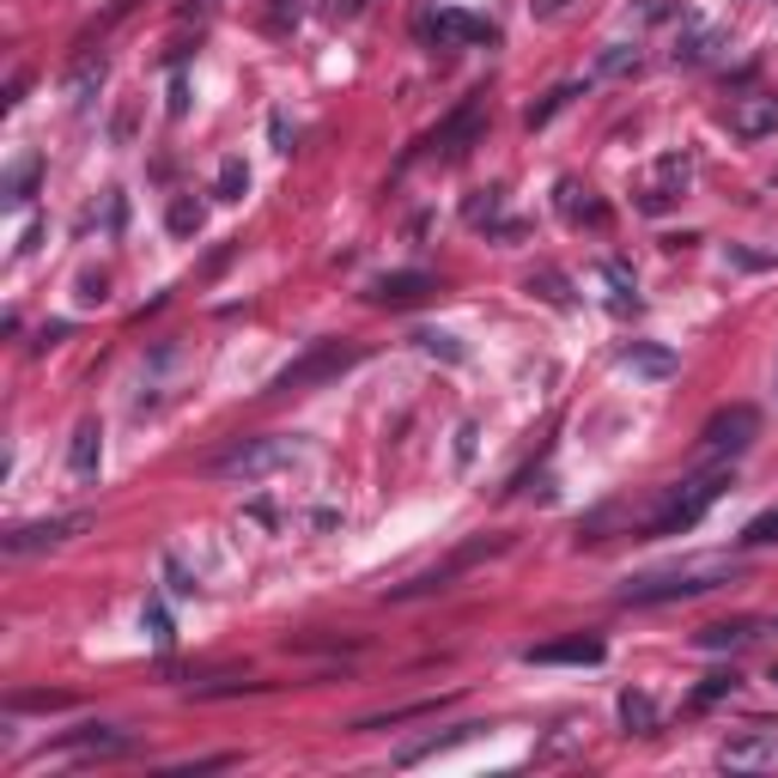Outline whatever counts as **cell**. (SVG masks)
Wrapping results in <instances>:
<instances>
[{
	"mask_svg": "<svg viewBox=\"0 0 778 778\" xmlns=\"http://www.w3.org/2000/svg\"><path fill=\"white\" fill-rule=\"evenodd\" d=\"M742 541H748V548H772V541H778V505H772V511H760L755 523L742 529Z\"/></svg>",
	"mask_w": 778,
	"mask_h": 778,
	"instance_id": "cell-28",
	"label": "cell"
},
{
	"mask_svg": "<svg viewBox=\"0 0 778 778\" xmlns=\"http://www.w3.org/2000/svg\"><path fill=\"white\" fill-rule=\"evenodd\" d=\"M243 189H250L243 159H226V164H219V201H243Z\"/></svg>",
	"mask_w": 778,
	"mask_h": 778,
	"instance_id": "cell-25",
	"label": "cell"
},
{
	"mask_svg": "<svg viewBox=\"0 0 778 778\" xmlns=\"http://www.w3.org/2000/svg\"><path fill=\"white\" fill-rule=\"evenodd\" d=\"M68 329H73V322H49V329H43V341H37V347H61V341H68Z\"/></svg>",
	"mask_w": 778,
	"mask_h": 778,
	"instance_id": "cell-37",
	"label": "cell"
},
{
	"mask_svg": "<svg viewBox=\"0 0 778 778\" xmlns=\"http://www.w3.org/2000/svg\"><path fill=\"white\" fill-rule=\"evenodd\" d=\"M80 305H103V275H86L80 280Z\"/></svg>",
	"mask_w": 778,
	"mask_h": 778,
	"instance_id": "cell-36",
	"label": "cell"
},
{
	"mask_svg": "<svg viewBox=\"0 0 778 778\" xmlns=\"http://www.w3.org/2000/svg\"><path fill=\"white\" fill-rule=\"evenodd\" d=\"M98 86H103V56H86L80 68L68 73V92H73V103H80V110H86V103H92V92H98Z\"/></svg>",
	"mask_w": 778,
	"mask_h": 778,
	"instance_id": "cell-21",
	"label": "cell"
},
{
	"mask_svg": "<svg viewBox=\"0 0 778 778\" xmlns=\"http://www.w3.org/2000/svg\"><path fill=\"white\" fill-rule=\"evenodd\" d=\"M620 724H627V730H657V706L627 687V694H620Z\"/></svg>",
	"mask_w": 778,
	"mask_h": 778,
	"instance_id": "cell-22",
	"label": "cell"
},
{
	"mask_svg": "<svg viewBox=\"0 0 778 778\" xmlns=\"http://www.w3.org/2000/svg\"><path fill=\"white\" fill-rule=\"evenodd\" d=\"M347 366H359V347L322 341V347H310L305 359H292V366L275 378V389H280V396H292V389H310V383H329V378H341Z\"/></svg>",
	"mask_w": 778,
	"mask_h": 778,
	"instance_id": "cell-4",
	"label": "cell"
},
{
	"mask_svg": "<svg viewBox=\"0 0 778 778\" xmlns=\"http://www.w3.org/2000/svg\"><path fill=\"white\" fill-rule=\"evenodd\" d=\"M724 767H772L778 760V736H730V742L718 748Z\"/></svg>",
	"mask_w": 778,
	"mask_h": 778,
	"instance_id": "cell-14",
	"label": "cell"
},
{
	"mask_svg": "<svg viewBox=\"0 0 778 778\" xmlns=\"http://www.w3.org/2000/svg\"><path fill=\"white\" fill-rule=\"evenodd\" d=\"M529 287H541V298H548V305H572V292H566V280L553 275V268H541V275L529 280Z\"/></svg>",
	"mask_w": 778,
	"mask_h": 778,
	"instance_id": "cell-33",
	"label": "cell"
},
{
	"mask_svg": "<svg viewBox=\"0 0 778 778\" xmlns=\"http://www.w3.org/2000/svg\"><path fill=\"white\" fill-rule=\"evenodd\" d=\"M31 183H37V159H24L19 171L7 177V201H12V207H19V201H31Z\"/></svg>",
	"mask_w": 778,
	"mask_h": 778,
	"instance_id": "cell-30",
	"label": "cell"
},
{
	"mask_svg": "<svg viewBox=\"0 0 778 778\" xmlns=\"http://www.w3.org/2000/svg\"><path fill=\"white\" fill-rule=\"evenodd\" d=\"M475 457V426H462V432H457V462H469Z\"/></svg>",
	"mask_w": 778,
	"mask_h": 778,
	"instance_id": "cell-38",
	"label": "cell"
},
{
	"mask_svg": "<svg viewBox=\"0 0 778 778\" xmlns=\"http://www.w3.org/2000/svg\"><path fill=\"white\" fill-rule=\"evenodd\" d=\"M608 657V645L602 639H590V632H572V639H553V645H529L523 651V664H541V669H553V664H602Z\"/></svg>",
	"mask_w": 778,
	"mask_h": 778,
	"instance_id": "cell-9",
	"label": "cell"
},
{
	"mask_svg": "<svg viewBox=\"0 0 778 778\" xmlns=\"http://www.w3.org/2000/svg\"><path fill=\"white\" fill-rule=\"evenodd\" d=\"M572 98H578V86H560V92H553L548 103H536V110H529V128H541V122H548L553 110H566V103H572Z\"/></svg>",
	"mask_w": 778,
	"mask_h": 778,
	"instance_id": "cell-34",
	"label": "cell"
},
{
	"mask_svg": "<svg viewBox=\"0 0 778 778\" xmlns=\"http://www.w3.org/2000/svg\"><path fill=\"white\" fill-rule=\"evenodd\" d=\"M620 366L639 371V378H676V353H669V347H651V341H632L627 353H620Z\"/></svg>",
	"mask_w": 778,
	"mask_h": 778,
	"instance_id": "cell-15",
	"label": "cell"
},
{
	"mask_svg": "<svg viewBox=\"0 0 778 778\" xmlns=\"http://www.w3.org/2000/svg\"><path fill=\"white\" fill-rule=\"evenodd\" d=\"M298 457H305V445H292V438H238L231 450L213 457V475H226V481H268V475L292 469Z\"/></svg>",
	"mask_w": 778,
	"mask_h": 778,
	"instance_id": "cell-2",
	"label": "cell"
},
{
	"mask_svg": "<svg viewBox=\"0 0 778 778\" xmlns=\"http://www.w3.org/2000/svg\"><path fill=\"white\" fill-rule=\"evenodd\" d=\"M724 487H730V469H706V475H694L687 487L669 492V505L657 511V523H651V541H664V536H681V529H694L699 517L711 511V505L724 499Z\"/></svg>",
	"mask_w": 778,
	"mask_h": 778,
	"instance_id": "cell-3",
	"label": "cell"
},
{
	"mask_svg": "<svg viewBox=\"0 0 778 778\" xmlns=\"http://www.w3.org/2000/svg\"><path fill=\"white\" fill-rule=\"evenodd\" d=\"M426 31L438 37V43H499V31H492L487 19H469V12H438V19H426Z\"/></svg>",
	"mask_w": 778,
	"mask_h": 778,
	"instance_id": "cell-12",
	"label": "cell"
},
{
	"mask_svg": "<svg viewBox=\"0 0 778 778\" xmlns=\"http://www.w3.org/2000/svg\"><path fill=\"white\" fill-rule=\"evenodd\" d=\"M730 134L736 140H767V134H778V92H742V98H730Z\"/></svg>",
	"mask_w": 778,
	"mask_h": 778,
	"instance_id": "cell-7",
	"label": "cell"
},
{
	"mask_svg": "<svg viewBox=\"0 0 778 778\" xmlns=\"http://www.w3.org/2000/svg\"><path fill=\"white\" fill-rule=\"evenodd\" d=\"M730 584V566L724 560H694V566H676V572H651V578H632L620 590V602L632 608H651V602H687V596H706Z\"/></svg>",
	"mask_w": 778,
	"mask_h": 778,
	"instance_id": "cell-1",
	"label": "cell"
},
{
	"mask_svg": "<svg viewBox=\"0 0 778 778\" xmlns=\"http://www.w3.org/2000/svg\"><path fill=\"white\" fill-rule=\"evenodd\" d=\"M110 134H116V140L134 134V110H116V128H110Z\"/></svg>",
	"mask_w": 778,
	"mask_h": 778,
	"instance_id": "cell-40",
	"label": "cell"
},
{
	"mask_svg": "<svg viewBox=\"0 0 778 778\" xmlns=\"http://www.w3.org/2000/svg\"><path fill=\"white\" fill-rule=\"evenodd\" d=\"M627 68H639V49H627V43H608V56L596 61V73H627Z\"/></svg>",
	"mask_w": 778,
	"mask_h": 778,
	"instance_id": "cell-32",
	"label": "cell"
},
{
	"mask_svg": "<svg viewBox=\"0 0 778 778\" xmlns=\"http://www.w3.org/2000/svg\"><path fill=\"white\" fill-rule=\"evenodd\" d=\"M413 347H420V353H432V359H445V366H462V347H457V335L420 329V335H413Z\"/></svg>",
	"mask_w": 778,
	"mask_h": 778,
	"instance_id": "cell-23",
	"label": "cell"
},
{
	"mask_svg": "<svg viewBox=\"0 0 778 778\" xmlns=\"http://www.w3.org/2000/svg\"><path fill=\"white\" fill-rule=\"evenodd\" d=\"M164 578H171V596H194V578L177 560H164Z\"/></svg>",
	"mask_w": 778,
	"mask_h": 778,
	"instance_id": "cell-35",
	"label": "cell"
},
{
	"mask_svg": "<svg viewBox=\"0 0 778 778\" xmlns=\"http://www.w3.org/2000/svg\"><path fill=\"white\" fill-rule=\"evenodd\" d=\"M748 639H755V620H730V627H699L694 632L699 651H736V645H748Z\"/></svg>",
	"mask_w": 778,
	"mask_h": 778,
	"instance_id": "cell-17",
	"label": "cell"
},
{
	"mask_svg": "<svg viewBox=\"0 0 778 778\" xmlns=\"http://www.w3.org/2000/svg\"><path fill=\"white\" fill-rule=\"evenodd\" d=\"M445 699H413V706H396V711H378V718H359L353 730H389V724H408V718H432Z\"/></svg>",
	"mask_w": 778,
	"mask_h": 778,
	"instance_id": "cell-20",
	"label": "cell"
},
{
	"mask_svg": "<svg viewBox=\"0 0 778 778\" xmlns=\"http://www.w3.org/2000/svg\"><path fill=\"white\" fill-rule=\"evenodd\" d=\"M481 122H487V98L475 92V98H462L457 110L432 128V134H426V152H438V159H462V152H469V140L481 134Z\"/></svg>",
	"mask_w": 778,
	"mask_h": 778,
	"instance_id": "cell-5",
	"label": "cell"
},
{
	"mask_svg": "<svg viewBox=\"0 0 778 778\" xmlns=\"http://www.w3.org/2000/svg\"><path fill=\"white\" fill-rule=\"evenodd\" d=\"M98 462H103V426L80 420V432H73V445H68V475H73V481H92Z\"/></svg>",
	"mask_w": 778,
	"mask_h": 778,
	"instance_id": "cell-13",
	"label": "cell"
},
{
	"mask_svg": "<svg viewBox=\"0 0 778 778\" xmlns=\"http://www.w3.org/2000/svg\"><path fill=\"white\" fill-rule=\"evenodd\" d=\"M560 207H566V219H590V226L602 219V207H596V201H578V183H560Z\"/></svg>",
	"mask_w": 778,
	"mask_h": 778,
	"instance_id": "cell-29",
	"label": "cell"
},
{
	"mask_svg": "<svg viewBox=\"0 0 778 778\" xmlns=\"http://www.w3.org/2000/svg\"><path fill=\"white\" fill-rule=\"evenodd\" d=\"M7 706H12V711H68L73 694H37V687H24V694H12Z\"/></svg>",
	"mask_w": 778,
	"mask_h": 778,
	"instance_id": "cell-24",
	"label": "cell"
},
{
	"mask_svg": "<svg viewBox=\"0 0 778 778\" xmlns=\"http://www.w3.org/2000/svg\"><path fill=\"white\" fill-rule=\"evenodd\" d=\"M140 627L152 632V645H159V651H171L177 627H171V615H164V602H147V615H140Z\"/></svg>",
	"mask_w": 778,
	"mask_h": 778,
	"instance_id": "cell-26",
	"label": "cell"
},
{
	"mask_svg": "<svg viewBox=\"0 0 778 778\" xmlns=\"http://www.w3.org/2000/svg\"><path fill=\"white\" fill-rule=\"evenodd\" d=\"M602 280H608V305L615 310H639V280H632V268L627 262H602Z\"/></svg>",
	"mask_w": 778,
	"mask_h": 778,
	"instance_id": "cell-18",
	"label": "cell"
},
{
	"mask_svg": "<svg viewBox=\"0 0 778 778\" xmlns=\"http://www.w3.org/2000/svg\"><path fill=\"white\" fill-rule=\"evenodd\" d=\"M699 438H706L711 457H736V450H748V445L760 438V413L748 408V401H736V408H718V413L706 420V432H699Z\"/></svg>",
	"mask_w": 778,
	"mask_h": 778,
	"instance_id": "cell-6",
	"label": "cell"
},
{
	"mask_svg": "<svg viewBox=\"0 0 778 778\" xmlns=\"http://www.w3.org/2000/svg\"><path fill=\"white\" fill-rule=\"evenodd\" d=\"M426 292H438V280H432V275H420V268H401V275H383L378 287H371V305L401 310V305H420Z\"/></svg>",
	"mask_w": 778,
	"mask_h": 778,
	"instance_id": "cell-10",
	"label": "cell"
},
{
	"mask_svg": "<svg viewBox=\"0 0 778 778\" xmlns=\"http://www.w3.org/2000/svg\"><path fill=\"white\" fill-rule=\"evenodd\" d=\"M730 694H736V676H706L699 694H694V706H718V699H730Z\"/></svg>",
	"mask_w": 778,
	"mask_h": 778,
	"instance_id": "cell-31",
	"label": "cell"
},
{
	"mask_svg": "<svg viewBox=\"0 0 778 778\" xmlns=\"http://www.w3.org/2000/svg\"><path fill=\"white\" fill-rule=\"evenodd\" d=\"M171 231H177V238H194V231H201V201L177 194V201H171Z\"/></svg>",
	"mask_w": 778,
	"mask_h": 778,
	"instance_id": "cell-27",
	"label": "cell"
},
{
	"mask_svg": "<svg viewBox=\"0 0 778 778\" xmlns=\"http://www.w3.org/2000/svg\"><path fill=\"white\" fill-rule=\"evenodd\" d=\"M56 748H86V755H122V748H128V736H122V730H110V724H86V730L61 736Z\"/></svg>",
	"mask_w": 778,
	"mask_h": 778,
	"instance_id": "cell-16",
	"label": "cell"
},
{
	"mask_svg": "<svg viewBox=\"0 0 778 778\" xmlns=\"http://www.w3.org/2000/svg\"><path fill=\"white\" fill-rule=\"evenodd\" d=\"M681 194H687V159H681V152H669V159H657V183L645 189L639 207H645V213H664V207H676Z\"/></svg>",
	"mask_w": 778,
	"mask_h": 778,
	"instance_id": "cell-11",
	"label": "cell"
},
{
	"mask_svg": "<svg viewBox=\"0 0 778 778\" xmlns=\"http://www.w3.org/2000/svg\"><path fill=\"white\" fill-rule=\"evenodd\" d=\"M86 529V517H49V523H24V529H12L0 548L7 553H43V548H61V541H73Z\"/></svg>",
	"mask_w": 778,
	"mask_h": 778,
	"instance_id": "cell-8",
	"label": "cell"
},
{
	"mask_svg": "<svg viewBox=\"0 0 778 778\" xmlns=\"http://www.w3.org/2000/svg\"><path fill=\"white\" fill-rule=\"evenodd\" d=\"M183 110H189V86L171 80V116H183Z\"/></svg>",
	"mask_w": 778,
	"mask_h": 778,
	"instance_id": "cell-39",
	"label": "cell"
},
{
	"mask_svg": "<svg viewBox=\"0 0 778 778\" xmlns=\"http://www.w3.org/2000/svg\"><path fill=\"white\" fill-rule=\"evenodd\" d=\"M772 681H778V669H772Z\"/></svg>",
	"mask_w": 778,
	"mask_h": 778,
	"instance_id": "cell-41",
	"label": "cell"
},
{
	"mask_svg": "<svg viewBox=\"0 0 778 778\" xmlns=\"http://www.w3.org/2000/svg\"><path fill=\"white\" fill-rule=\"evenodd\" d=\"M481 730V724H457V730H445V736H426V742H413V748H401V767H413V760H426V755H438V748H457V742H469V736Z\"/></svg>",
	"mask_w": 778,
	"mask_h": 778,
	"instance_id": "cell-19",
	"label": "cell"
}]
</instances>
